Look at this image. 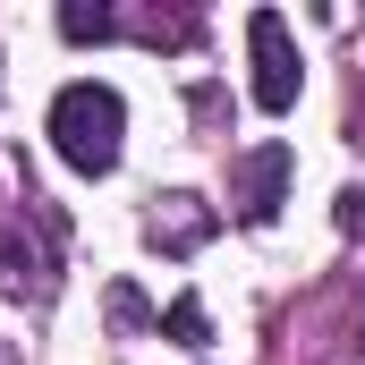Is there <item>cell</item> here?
<instances>
[{"label": "cell", "mask_w": 365, "mask_h": 365, "mask_svg": "<svg viewBox=\"0 0 365 365\" xmlns=\"http://www.w3.org/2000/svg\"><path fill=\"white\" fill-rule=\"evenodd\" d=\"M119 128H128V102L110 86H60V102H51V145H60V162L68 170H86V179H102L110 162H119Z\"/></svg>", "instance_id": "1"}, {"label": "cell", "mask_w": 365, "mask_h": 365, "mask_svg": "<svg viewBox=\"0 0 365 365\" xmlns=\"http://www.w3.org/2000/svg\"><path fill=\"white\" fill-rule=\"evenodd\" d=\"M247 51H255V102H264V110H289L306 68H297V43H289L280 9H255V17H247Z\"/></svg>", "instance_id": "2"}, {"label": "cell", "mask_w": 365, "mask_h": 365, "mask_svg": "<svg viewBox=\"0 0 365 365\" xmlns=\"http://www.w3.org/2000/svg\"><path fill=\"white\" fill-rule=\"evenodd\" d=\"M280 187H289V145H255V153L238 162V179H230L238 221H272V212H280Z\"/></svg>", "instance_id": "3"}, {"label": "cell", "mask_w": 365, "mask_h": 365, "mask_svg": "<svg viewBox=\"0 0 365 365\" xmlns=\"http://www.w3.org/2000/svg\"><path fill=\"white\" fill-rule=\"evenodd\" d=\"M204 238H212V212H204V195H162V212H153V247L187 255V247H204Z\"/></svg>", "instance_id": "4"}, {"label": "cell", "mask_w": 365, "mask_h": 365, "mask_svg": "<svg viewBox=\"0 0 365 365\" xmlns=\"http://www.w3.org/2000/svg\"><path fill=\"white\" fill-rule=\"evenodd\" d=\"M60 34H68V43H102V34H110V9H86V0H68V9H60Z\"/></svg>", "instance_id": "5"}, {"label": "cell", "mask_w": 365, "mask_h": 365, "mask_svg": "<svg viewBox=\"0 0 365 365\" xmlns=\"http://www.w3.org/2000/svg\"><path fill=\"white\" fill-rule=\"evenodd\" d=\"M26 289H34V255L17 238H0V297H26Z\"/></svg>", "instance_id": "6"}, {"label": "cell", "mask_w": 365, "mask_h": 365, "mask_svg": "<svg viewBox=\"0 0 365 365\" xmlns=\"http://www.w3.org/2000/svg\"><path fill=\"white\" fill-rule=\"evenodd\" d=\"M162 331H170L179 349H204V331H212V323H204V306H195V297H179V306L162 314Z\"/></svg>", "instance_id": "7"}, {"label": "cell", "mask_w": 365, "mask_h": 365, "mask_svg": "<svg viewBox=\"0 0 365 365\" xmlns=\"http://www.w3.org/2000/svg\"><path fill=\"white\" fill-rule=\"evenodd\" d=\"M340 230H349V238H365V187H349V195H340Z\"/></svg>", "instance_id": "8"}, {"label": "cell", "mask_w": 365, "mask_h": 365, "mask_svg": "<svg viewBox=\"0 0 365 365\" xmlns=\"http://www.w3.org/2000/svg\"><path fill=\"white\" fill-rule=\"evenodd\" d=\"M0 365H9V357H0Z\"/></svg>", "instance_id": "9"}]
</instances>
